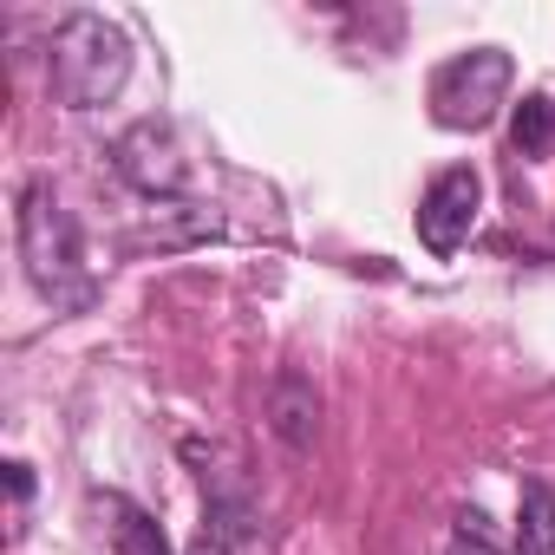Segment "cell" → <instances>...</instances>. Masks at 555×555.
I'll return each mask as SVG.
<instances>
[{"label": "cell", "instance_id": "1", "mask_svg": "<svg viewBox=\"0 0 555 555\" xmlns=\"http://www.w3.org/2000/svg\"><path fill=\"white\" fill-rule=\"evenodd\" d=\"M21 261H27V282L40 288V301H53L60 314H79L99 301L79 222L53 196V183H27V196H21Z\"/></svg>", "mask_w": 555, "mask_h": 555}, {"label": "cell", "instance_id": "2", "mask_svg": "<svg viewBox=\"0 0 555 555\" xmlns=\"http://www.w3.org/2000/svg\"><path fill=\"white\" fill-rule=\"evenodd\" d=\"M125 79H131V40H125V27L105 21V14H92V8L66 14L60 34H53V47H47V86H53V99L66 112H99V105H112L125 92Z\"/></svg>", "mask_w": 555, "mask_h": 555}, {"label": "cell", "instance_id": "3", "mask_svg": "<svg viewBox=\"0 0 555 555\" xmlns=\"http://www.w3.org/2000/svg\"><path fill=\"white\" fill-rule=\"evenodd\" d=\"M509 79H516V66L503 47H470L431 73V118L444 131H483L496 118V105L509 99Z\"/></svg>", "mask_w": 555, "mask_h": 555}, {"label": "cell", "instance_id": "4", "mask_svg": "<svg viewBox=\"0 0 555 555\" xmlns=\"http://www.w3.org/2000/svg\"><path fill=\"white\" fill-rule=\"evenodd\" d=\"M112 170L138 196H183L190 190V157H183V144H177V131L164 118H138L131 131H118Z\"/></svg>", "mask_w": 555, "mask_h": 555}, {"label": "cell", "instance_id": "5", "mask_svg": "<svg viewBox=\"0 0 555 555\" xmlns=\"http://www.w3.org/2000/svg\"><path fill=\"white\" fill-rule=\"evenodd\" d=\"M477 209H483V177L470 164H451L431 177V190L418 196V242L431 255H457L477 229Z\"/></svg>", "mask_w": 555, "mask_h": 555}, {"label": "cell", "instance_id": "6", "mask_svg": "<svg viewBox=\"0 0 555 555\" xmlns=\"http://www.w3.org/2000/svg\"><path fill=\"white\" fill-rule=\"evenodd\" d=\"M268 431L288 451H314V438H321V386L301 366H282L268 379Z\"/></svg>", "mask_w": 555, "mask_h": 555}, {"label": "cell", "instance_id": "7", "mask_svg": "<svg viewBox=\"0 0 555 555\" xmlns=\"http://www.w3.org/2000/svg\"><path fill=\"white\" fill-rule=\"evenodd\" d=\"M509 555H555V490L542 477H529L522 496H516V542H509Z\"/></svg>", "mask_w": 555, "mask_h": 555}, {"label": "cell", "instance_id": "8", "mask_svg": "<svg viewBox=\"0 0 555 555\" xmlns=\"http://www.w3.org/2000/svg\"><path fill=\"white\" fill-rule=\"evenodd\" d=\"M99 509H105V529H112V548L118 555H170L157 516H144L131 496H99Z\"/></svg>", "mask_w": 555, "mask_h": 555}, {"label": "cell", "instance_id": "9", "mask_svg": "<svg viewBox=\"0 0 555 555\" xmlns=\"http://www.w3.org/2000/svg\"><path fill=\"white\" fill-rule=\"evenodd\" d=\"M509 151L529 157V164H542V157L555 151V99H548V92H529V99L509 112Z\"/></svg>", "mask_w": 555, "mask_h": 555}, {"label": "cell", "instance_id": "10", "mask_svg": "<svg viewBox=\"0 0 555 555\" xmlns=\"http://www.w3.org/2000/svg\"><path fill=\"white\" fill-rule=\"evenodd\" d=\"M444 555H503V542H496V529H490L483 509H457V516H451V542H444Z\"/></svg>", "mask_w": 555, "mask_h": 555}, {"label": "cell", "instance_id": "11", "mask_svg": "<svg viewBox=\"0 0 555 555\" xmlns=\"http://www.w3.org/2000/svg\"><path fill=\"white\" fill-rule=\"evenodd\" d=\"M8 483H14V496L27 503V496H34V464H21V457H14V464H8Z\"/></svg>", "mask_w": 555, "mask_h": 555}]
</instances>
